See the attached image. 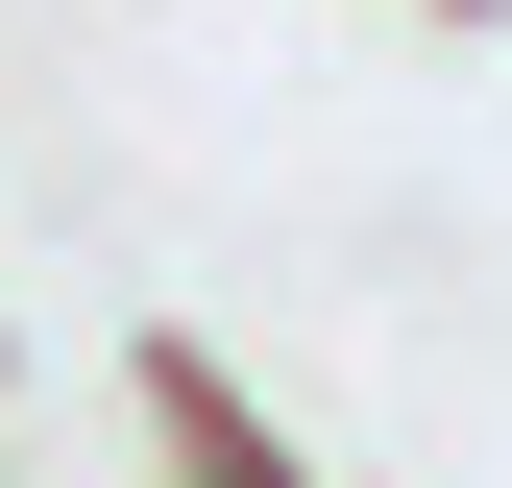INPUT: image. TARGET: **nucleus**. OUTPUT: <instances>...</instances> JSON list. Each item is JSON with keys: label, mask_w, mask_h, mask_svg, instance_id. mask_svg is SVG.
Listing matches in <instances>:
<instances>
[{"label": "nucleus", "mask_w": 512, "mask_h": 488, "mask_svg": "<svg viewBox=\"0 0 512 488\" xmlns=\"http://www.w3.org/2000/svg\"><path fill=\"white\" fill-rule=\"evenodd\" d=\"M464 25H512V0H464Z\"/></svg>", "instance_id": "f257e3e1"}]
</instances>
